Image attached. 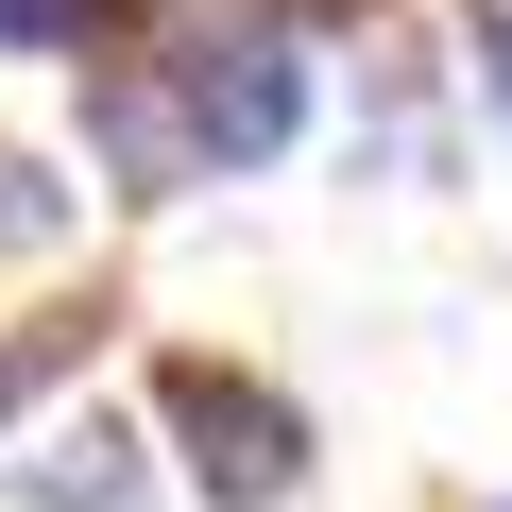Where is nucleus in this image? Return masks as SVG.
Returning <instances> with one entry per match:
<instances>
[{
	"label": "nucleus",
	"instance_id": "3",
	"mask_svg": "<svg viewBox=\"0 0 512 512\" xmlns=\"http://www.w3.org/2000/svg\"><path fill=\"white\" fill-rule=\"evenodd\" d=\"M69 86H86L69 154H86V188H103L120 222H154V205H188V188H205V120H188V69L154 52V18H137L120 52H86Z\"/></svg>",
	"mask_w": 512,
	"mask_h": 512
},
{
	"label": "nucleus",
	"instance_id": "9",
	"mask_svg": "<svg viewBox=\"0 0 512 512\" xmlns=\"http://www.w3.org/2000/svg\"><path fill=\"white\" fill-rule=\"evenodd\" d=\"M274 18H308V35H376L393 0H274Z\"/></svg>",
	"mask_w": 512,
	"mask_h": 512
},
{
	"label": "nucleus",
	"instance_id": "6",
	"mask_svg": "<svg viewBox=\"0 0 512 512\" xmlns=\"http://www.w3.org/2000/svg\"><path fill=\"white\" fill-rule=\"evenodd\" d=\"M69 239H86V154L0 137V274H18V256H69Z\"/></svg>",
	"mask_w": 512,
	"mask_h": 512
},
{
	"label": "nucleus",
	"instance_id": "2",
	"mask_svg": "<svg viewBox=\"0 0 512 512\" xmlns=\"http://www.w3.org/2000/svg\"><path fill=\"white\" fill-rule=\"evenodd\" d=\"M154 52H171V35H154ZM171 69H188V120H205V188L291 171L308 120H325V35H308V18H239V35L171 52Z\"/></svg>",
	"mask_w": 512,
	"mask_h": 512
},
{
	"label": "nucleus",
	"instance_id": "10",
	"mask_svg": "<svg viewBox=\"0 0 512 512\" xmlns=\"http://www.w3.org/2000/svg\"><path fill=\"white\" fill-rule=\"evenodd\" d=\"M478 512H512V495H478Z\"/></svg>",
	"mask_w": 512,
	"mask_h": 512
},
{
	"label": "nucleus",
	"instance_id": "1",
	"mask_svg": "<svg viewBox=\"0 0 512 512\" xmlns=\"http://www.w3.org/2000/svg\"><path fill=\"white\" fill-rule=\"evenodd\" d=\"M154 461H171L188 512H291L308 461H325V427H308L291 376H256V359H222V342H171V359H154Z\"/></svg>",
	"mask_w": 512,
	"mask_h": 512
},
{
	"label": "nucleus",
	"instance_id": "8",
	"mask_svg": "<svg viewBox=\"0 0 512 512\" xmlns=\"http://www.w3.org/2000/svg\"><path fill=\"white\" fill-rule=\"evenodd\" d=\"M461 86H478V103L512 120V0H478V35H461Z\"/></svg>",
	"mask_w": 512,
	"mask_h": 512
},
{
	"label": "nucleus",
	"instance_id": "5",
	"mask_svg": "<svg viewBox=\"0 0 512 512\" xmlns=\"http://www.w3.org/2000/svg\"><path fill=\"white\" fill-rule=\"evenodd\" d=\"M103 325H120L103 291H86V308H35V325H0V444H18V427H35L86 359H103Z\"/></svg>",
	"mask_w": 512,
	"mask_h": 512
},
{
	"label": "nucleus",
	"instance_id": "7",
	"mask_svg": "<svg viewBox=\"0 0 512 512\" xmlns=\"http://www.w3.org/2000/svg\"><path fill=\"white\" fill-rule=\"evenodd\" d=\"M154 18V0H0V52L18 69H86V52H120Z\"/></svg>",
	"mask_w": 512,
	"mask_h": 512
},
{
	"label": "nucleus",
	"instance_id": "4",
	"mask_svg": "<svg viewBox=\"0 0 512 512\" xmlns=\"http://www.w3.org/2000/svg\"><path fill=\"white\" fill-rule=\"evenodd\" d=\"M0 495L18 512H154V427L137 410H35L18 444H0Z\"/></svg>",
	"mask_w": 512,
	"mask_h": 512
}]
</instances>
